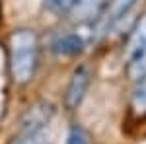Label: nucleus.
<instances>
[{"instance_id":"obj_1","label":"nucleus","mask_w":146,"mask_h":144,"mask_svg":"<svg viewBox=\"0 0 146 144\" xmlns=\"http://www.w3.org/2000/svg\"><path fill=\"white\" fill-rule=\"evenodd\" d=\"M39 60V35L31 27H18L8 37V66L18 86L29 84Z\"/></svg>"},{"instance_id":"obj_2","label":"nucleus","mask_w":146,"mask_h":144,"mask_svg":"<svg viewBox=\"0 0 146 144\" xmlns=\"http://www.w3.org/2000/svg\"><path fill=\"white\" fill-rule=\"evenodd\" d=\"M55 115V105L51 101H35L27 109L22 113L18 121V134H27V133H41L45 131L47 125L51 123Z\"/></svg>"},{"instance_id":"obj_3","label":"nucleus","mask_w":146,"mask_h":144,"mask_svg":"<svg viewBox=\"0 0 146 144\" xmlns=\"http://www.w3.org/2000/svg\"><path fill=\"white\" fill-rule=\"evenodd\" d=\"M90 82H92V68L88 64H78L68 80L66 92H64V107L68 111L78 109V105L86 98Z\"/></svg>"},{"instance_id":"obj_4","label":"nucleus","mask_w":146,"mask_h":144,"mask_svg":"<svg viewBox=\"0 0 146 144\" xmlns=\"http://www.w3.org/2000/svg\"><path fill=\"white\" fill-rule=\"evenodd\" d=\"M107 6V0H74L72 8L66 16L78 25H88L92 22H98Z\"/></svg>"},{"instance_id":"obj_5","label":"nucleus","mask_w":146,"mask_h":144,"mask_svg":"<svg viewBox=\"0 0 146 144\" xmlns=\"http://www.w3.org/2000/svg\"><path fill=\"white\" fill-rule=\"evenodd\" d=\"M84 47H86V39L74 31L58 33L51 41V51L58 56H76L84 51Z\"/></svg>"},{"instance_id":"obj_6","label":"nucleus","mask_w":146,"mask_h":144,"mask_svg":"<svg viewBox=\"0 0 146 144\" xmlns=\"http://www.w3.org/2000/svg\"><path fill=\"white\" fill-rule=\"evenodd\" d=\"M144 47H146V14H142L136 20V23L131 27V33H129V39H127L125 56L131 58L133 55H136Z\"/></svg>"},{"instance_id":"obj_7","label":"nucleus","mask_w":146,"mask_h":144,"mask_svg":"<svg viewBox=\"0 0 146 144\" xmlns=\"http://www.w3.org/2000/svg\"><path fill=\"white\" fill-rule=\"evenodd\" d=\"M131 111L136 119H146V78L135 82L131 92Z\"/></svg>"},{"instance_id":"obj_8","label":"nucleus","mask_w":146,"mask_h":144,"mask_svg":"<svg viewBox=\"0 0 146 144\" xmlns=\"http://www.w3.org/2000/svg\"><path fill=\"white\" fill-rule=\"evenodd\" d=\"M127 78L133 82L146 78V47L140 49L131 58H127Z\"/></svg>"},{"instance_id":"obj_9","label":"nucleus","mask_w":146,"mask_h":144,"mask_svg":"<svg viewBox=\"0 0 146 144\" xmlns=\"http://www.w3.org/2000/svg\"><path fill=\"white\" fill-rule=\"evenodd\" d=\"M136 0H107V6H105V12H103V18L109 23L117 22L119 18H123L127 12L135 6Z\"/></svg>"},{"instance_id":"obj_10","label":"nucleus","mask_w":146,"mask_h":144,"mask_svg":"<svg viewBox=\"0 0 146 144\" xmlns=\"http://www.w3.org/2000/svg\"><path fill=\"white\" fill-rule=\"evenodd\" d=\"M8 144H49V133L41 131V133H27V134H18L14 140Z\"/></svg>"},{"instance_id":"obj_11","label":"nucleus","mask_w":146,"mask_h":144,"mask_svg":"<svg viewBox=\"0 0 146 144\" xmlns=\"http://www.w3.org/2000/svg\"><path fill=\"white\" fill-rule=\"evenodd\" d=\"M72 4H74V0H45V8L53 14H58V16L68 14Z\"/></svg>"},{"instance_id":"obj_12","label":"nucleus","mask_w":146,"mask_h":144,"mask_svg":"<svg viewBox=\"0 0 146 144\" xmlns=\"http://www.w3.org/2000/svg\"><path fill=\"white\" fill-rule=\"evenodd\" d=\"M66 144H88V134L84 133L80 127H72L68 131Z\"/></svg>"}]
</instances>
